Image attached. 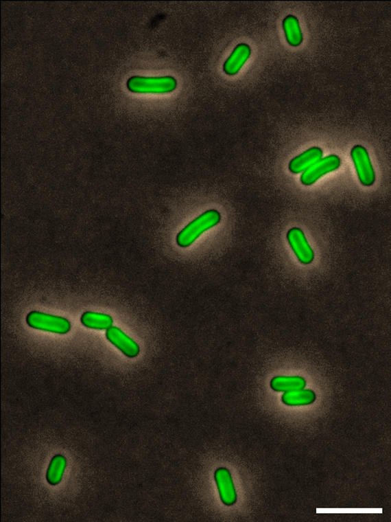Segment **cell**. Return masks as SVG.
<instances>
[{
    "instance_id": "6",
    "label": "cell",
    "mask_w": 391,
    "mask_h": 522,
    "mask_svg": "<svg viewBox=\"0 0 391 522\" xmlns=\"http://www.w3.org/2000/svg\"><path fill=\"white\" fill-rule=\"evenodd\" d=\"M287 240L300 262L308 265L314 260V251L306 240L304 231L300 228H292L287 234Z\"/></svg>"
},
{
    "instance_id": "1",
    "label": "cell",
    "mask_w": 391,
    "mask_h": 522,
    "mask_svg": "<svg viewBox=\"0 0 391 522\" xmlns=\"http://www.w3.org/2000/svg\"><path fill=\"white\" fill-rule=\"evenodd\" d=\"M221 220L220 212L209 210L205 212L196 220L182 229L177 236V243L179 247H189L193 244L202 234L211 228L217 226Z\"/></svg>"
},
{
    "instance_id": "12",
    "label": "cell",
    "mask_w": 391,
    "mask_h": 522,
    "mask_svg": "<svg viewBox=\"0 0 391 522\" xmlns=\"http://www.w3.org/2000/svg\"><path fill=\"white\" fill-rule=\"evenodd\" d=\"M306 387L305 378L300 376H276L270 381V387L276 392H285L304 389Z\"/></svg>"
},
{
    "instance_id": "7",
    "label": "cell",
    "mask_w": 391,
    "mask_h": 522,
    "mask_svg": "<svg viewBox=\"0 0 391 522\" xmlns=\"http://www.w3.org/2000/svg\"><path fill=\"white\" fill-rule=\"evenodd\" d=\"M215 481H216L218 494L224 505L230 507L236 504L237 495L235 488L230 472L226 468H220L215 471Z\"/></svg>"
},
{
    "instance_id": "10",
    "label": "cell",
    "mask_w": 391,
    "mask_h": 522,
    "mask_svg": "<svg viewBox=\"0 0 391 522\" xmlns=\"http://www.w3.org/2000/svg\"><path fill=\"white\" fill-rule=\"evenodd\" d=\"M322 150L319 148H311L301 153V155L295 157L289 162V169L292 174H300L304 172L308 168L314 165L316 162L320 161L322 157Z\"/></svg>"
},
{
    "instance_id": "13",
    "label": "cell",
    "mask_w": 391,
    "mask_h": 522,
    "mask_svg": "<svg viewBox=\"0 0 391 522\" xmlns=\"http://www.w3.org/2000/svg\"><path fill=\"white\" fill-rule=\"evenodd\" d=\"M286 41L292 47H298L303 42V34L298 19L293 15L287 16L283 22Z\"/></svg>"
},
{
    "instance_id": "4",
    "label": "cell",
    "mask_w": 391,
    "mask_h": 522,
    "mask_svg": "<svg viewBox=\"0 0 391 522\" xmlns=\"http://www.w3.org/2000/svg\"><path fill=\"white\" fill-rule=\"evenodd\" d=\"M351 155L362 185L371 187L376 181V174L367 150L363 146H355L351 150Z\"/></svg>"
},
{
    "instance_id": "14",
    "label": "cell",
    "mask_w": 391,
    "mask_h": 522,
    "mask_svg": "<svg viewBox=\"0 0 391 522\" xmlns=\"http://www.w3.org/2000/svg\"><path fill=\"white\" fill-rule=\"evenodd\" d=\"M81 323L88 328L107 330L112 326L113 319L104 313L86 312L81 317Z\"/></svg>"
},
{
    "instance_id": "5",
    "label": "cell",
    "mask_w": 391,
    "mask_h": 522,
    "mask_svg": "<svg viewBox=\"0 0 391 522\" xmlns=\"http://www.w3.org/2000/svg\"><path fill=\"white\" fill-rule=\"evenodd\" d=\"M341 159L337 155H329L316 162L311 168L303 172L301 182L305 185H311L317 182L322 176L334 172L340 168Z\"/></svg>"
},
{
    "instance_id": "9",
    "label": "cell",
    "mask_w": 391,
    "mask_h": 522,
    "mask_svg": "<svg viewBox=\"0 0 391 522\" xmlns=\"http://www.w3.org/2000/svg\"><path fill=\"white\" fill-rule=\"evenodd\" d=\"M252 54V50L249 45L246 44H240L234 49L233 54L227 58L226 63L224 64V73L233 76L239 73L241 68L244 67V65L246 63V61L249 60Z\"/></svg>"
},
{
    "instance_id": "2",
    "label": "cell",
    "mask_w": 391,
    "mask_h": 522,
    "mask_svg": "<svg viewBox=\"0 0 391 522\" xmlns=\"http://www.w3.org/2000/svg\"><path fill=\"white\" fill-rule=\"evenodd\" d=\"M127 87L135 93H167L177 87V80L174 77H139L130 78Z\"/></svg>"
},
{
    "instance_id": "15",
    "label": "cell",
    "mask_w": 391,
    "mask_h": 522,
    "mask_svg": "<svg viewBox=\"0 0 391 522\" xmlns=\"http://www.w3.org/2000/svg\"><path fill=\"white\" fill-rule=\"evenodd\" d=\"M67 465V458L63 455H55L51 459L47 473V479L49 484L52 486L60 484L62 479H63Z\"/></svg>"
},
{
    "instance_id": "11",
    "label": "cell",
    "mask_w": 391,
    "mask_h": 522,
    "mask_svg": "<svg viewBox=\"0 0 391 522\" xmlns=\"http://www.w3.org/2000/svg\"><path fill=\"white\" fill-rule=\"evenodd\" d=\"M316 400V394L312 390L298 389L285 392L282 396L283 404L289 407L307 406Z\"/></svg>"
},
{
    "instance_id": "3",
    "label": "cell",
    "mask_w": 391,
    "mask_h": 522,
    "mask_svg": "<svg viewBox=\"0 0 391 522\" xmlns=\"http://www.w3.org/2000/svg\"><path fill=\"white\" fill-rule=\"evenodd\" d=\"M26 322L29 326L37 330L54 334H65L71 330V323L67 319L37 311L29 313Z\"/></svg>"
},
{
    "instance_id": "8",
    "label": "cell",
    "mask_w": 391,
    "mask_h": 522,
    "mask_svg": "<svg viewBox=\"0 0 391 522\" xmlns=\"http://www.w3.org/2000/svg\"><path fill=\"white\" fill-rule=\"evenodd\" d=\"M106 338L112 345L128 358H135L139 354V345L132 338L127 336L121 329L110 326L106 330Z\"/></svg>"
}]
</instances>
